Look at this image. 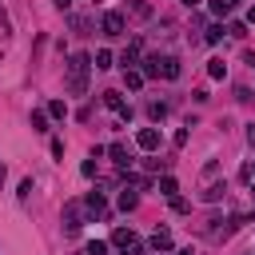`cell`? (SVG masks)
Masks as SVG:
<instances>
[{
  "mask_svg": "<svg viewBox=\"0 0 255 255\" xmlns=\"http://www.w3.org/2000/svg\"><path fill=\"white\" fill-rule=\"evenodd\" d=\"M4 175H8V167H4V163H0V187H4Z\"/></svg>",
  "mask_w": 255,
  "mask_h": 255,
  "instance_id": "32",
  "label": "cell"
},
{
  "mask_svg": "<svg viewBox=\"0 0 255 255\" xmlns=\"http://www.w3.org/2000/svg\"><path fill=\"white\" fill-rule=\"evenodd\" d=\"M104 104H108V108H112V112H116V116H120V112H124V108H128V104H124V100H120V92H104Z\"/></svg>",
  "mask_w": 255,
  "mask_h": 255,
  "instance_id": "15",
  "label": "cell"
},
{
  "mask_svg": "<svg viewBox=\"0 0 255 255\" xmlns=\"http://www.w3.org/2000/svg\"><path fill=\"white\" fill-rule=\"evenodd\" d=\"M108 155H112V163H120V167H131V159H128V147H124V143H112V147H108Z\"/></svg>",
  "mask_w": 255,
  "mask_h": 255,
  "instance_id": "9",
  "label": "cell"
},
{
  "mask_svg": "<svg viewBox=\"0 0 255 255\" xmlns=\"http://www.w3.org/2000/svg\"><path fill=\"white\" fill-rule=\"evenodd\" d=\"M32 131H48V112H32Z\"/></svg>",
  "mask_w": 255,
  "mask_h": 255,
  "instance_id": "21",
  "label": "cell"
},
{
  "mask_svg": "<svg viewBox=\"0 0 255 255\" xmlns=\"http://www.w3.org/2000/svg\"><path fill=\"white\" fill-rule=\"evenodd\" d=\"M175 255H191V247H179V251H175Z\"/></svg>",
  "mask_w": 255,
  "mask_h": 255,
  "instance_id": "33",
  "label": "cell"
},
{
  "mask_svg": "<svg viewBox=\"0 0 255 255\" xmlns=\"http://www.w3.org/2000/svg\"><path fill=\"white\" fill-rule=\"evenodd\" d=\"M179 4H187V8H195V4H199V0H179Z\"/></svg>",
  "mask_w": 255,
  "mask_h": 255,
  "instance_id": "34",
  "label": "cell"
},
{
  "mask_svg": "<svg viewBox=\"0 0 255 255\" xmlns=\"http://www.w3.org/2000/svg\"><path fill=\"white\" fill-rule=\"evenodd\" d=\"M131 16H139V20H147V16H151V8H147L143 0H131Z\"/></svg>",
  "mask_w": 255,
  "mask_h": 255,
  "instance_id": "24",
  "label": "cell"
},
{
  "mask_svg": "<svg viewBox=\"0 0 255 255\" xmlns=\"http://www.w3.org/2000/svg\"><path fill=\"white\" fill-rule=\"evenodd\" d=\"M223 32H227L223 24H211V28L203 32V40H207V44H219V40H223Z\"/></svg>",
  "mask_w": 255,
  "mask_h": 255,
  "instance_id": "18",
  "label": "cell"
},
{
  "mask_svg": "<svg viewBox=\"0 0 255 255\" xmlns=\"http://www.w3.org/2000/svg\"><path fill=\"white\" fill-rule=\"evenodd\" d=\"M251 175H255V163H251Z\"/></svg>",
  "mask_w": 255,
  "mask_h": 255,
  "instance_id": "35",
  "label": "cell"
},
{
  "mask_svg": "<svg viewBox=\"0 0 255 255\" xmlns=\"http://www.w3.org/2000/svg\"><path fill=\"white\" fill-rule=\"evenodd\" d=\"M96 4H100V0H96Z\"/></svg>",
  "mask_w": 255,
  "mask_h": 255,
  "instance_id": "36",
  "label": "cell"
},
{
  "mask_svg": "<svg viewBox=\"0 0 255 255\" xmlns=\"http://www.w3.org/2000/svg\"><path fill=\"white\" fill-rule=\"evenodd\" d=\"M171 211H175V215H187V211H191V203H187L183 195H171Z\"/></svg>",
  "mask_w": 255,
  "mask_h": 255,
  "instance_id": "22",
  "label": "cell"
},
{
  "mask_svg": "<svg viewBox=\"0 0 255 255\" xmlns=\"http://www.w3.org/2000/svg\"><path fill=\"white\" fill-rule=\"evenodd\" d=\"M159 76L163 80H179V60L175 56H159Z\"/></svg>",
  "mask_w": 255,
  "mask_h": 255,
  "instance_id": "6",
  "label": "cell"
},
{
  "mask_svg": "<svg viewBox=\"0 0 255 255\" xmlns=\"http://www.w3.org/2000/svg\"><path fill=\"white\" fill-rule=\"evenodd\" d=\"M88 68H92V56L88 52H76L68 60V92L72 96H84L88 92Z\"/></svg>",
  "mask_w": 255,
  "mask_h": 255,
  "instance_id": "1",
  "label": "cell"
},
{
  "mask_svg": "<svg viewBox=\"0 0 255 255\" xmlns=\"http://www.w3.org/2000/svg\"><path fill=\"white\" fill-rule=\"evenodd\" d=\"M96 163H100V159H96V155H88V159L80 163V175H88V179H92V175H96Z\"/></svg>",
  "mask_w": 255,
  "mask_h": 255,
  "instance_id": "26",
  "label": "cell"
},
{
  "mask_svg": "<svg viewBox=\"0 0 255 255\" xmlns=\"http://www.w3.org/2000/svg\"><path fill=\"white\" fill-rule=\"evenodd\" d=\"M112 243H116V247H124V251H128V247H131V243H135V231H131V227H116V231H112Z\"/></svg>",
  "mask_w": 255,
  "mask_h": 255,
  "instance_id": "7",
  "label": "cell"
},
{
  "mask_svg": "<svg viewBox=\"0 0 255 255\" xmlns=\"http://www.w3.org/2000/svg\"><path fill=\"white\" fill-rule=\"evenodd\" d=\"M48 116H52V120H64V116H68V104H64V100H52V104H48Z\"/></svg>",
  "mask_w": 255,
  "mask_h": 255,
  "instance_id": "20",
  "label": "cell"
},
{
  "mask_svg": "<svg viewBox=\"0 0 255 255\" xmlns=\"http://www.w3.org/2000/svg\"><path fill=\"white\" fill-rule=\"evenodd\" d=\"M92 64H96V68H112V52H108V48H100V52H96V60H92Z\"/></svg>",
  "mask_w": 255,
  "mask_h": 255,
  "instance_id": "25",
  "label": "cell"
},
{
  "mask_svg": "<svg viewBox=\"0 0 255 255\" xmlns=\"http://www.w3.org/2000/svg\"><path fill=\"white\" fill-rule=\"evenodd\" d=\"M247 143H251V147H255V124H251V128H247Z\"/></svg>",
  "mask_w": 255,
  "mask_h": 255,
  "instance_id": "30",
  "label": "cell"
},
{
  "mask_svg": "<svg viewBox=\"0 0 255 255\" xmlns=\"http://www.w3.org/2000/svg\"><path fill=\"white\" fill-rule=\"evenodd\" d=\"M207 76H211V80H223V76H227V64H223L219 56H215V60H207Z\"/></svg>",
  "mask_w": 255,
  "mask_h": 255,
  "instance_id": "11",
  "label": "cell"
},
{
  "mask_svg": "<svg viewBox=\"0 0 255 255\" xmlns=\"http://www.w3.org/2000/svg\"><path fill=\"white\" fill-rule=\"evenodd\" d=\"M84 255H108V243H104V239H92V243L84 247Z\"/></svg>",
  "mask_w": 255,
  "mask_h": 255,
  "instance_id": "23",
  "label": "cell"
},
{
  "mask_svg": "<svg viewBox=\"0 0 255 255\" xmlns=\"http://www.w3.org/2000/svg\"><path fill=\"white\" fill-rule=\"evenodd\" d=\"M223 191H227L223 183H211V187H203V203H219V199H223Z\"/></svg>",
  "mask_w": 255,
  "mask_h": 255,
  "instance_id": "13",
  "label": "cell"
},
{
  "mask_svg": "<svg viewBox=\"0 0 255 255\" xmlns=\"http://www.w3.org/2000/svg\"><path fill=\"white\" fill-rule=\"evenodd\" d=\"M100 28H104V36H124V12H104Z\"/></svg>",
  "mask_w": 255,
  "mask_h": 255,
  "instance_id": "2",
  "label": "cell"
},
{
  "mask_svg": "<svg viewBox=\"0 0 255 255\" xmlns=\"http://www.w3.org/2000/svg\"><path fill=\"white\" fill-rule=\"evenodd\" d=\"M235 4H239V0H211V16H227Z\"/></svg>",
  "mask_w": 255,
  "mask_h": 255,
  "instance_id": "17",
  "label": "cell"
},
{
  "mask_svg": "<svg viewBox=\"0 0 255 255\" xmlns=\"http://www.w3.org/2000/svg\"><path fill=\"white\" fill-rule=\"evenodd\" d=\"M124 84L135 92V88H143V72H135V68H124Z\"/></svg>",
  "mask_w": 255,
  "mask_h": 255,
  "instance_id": "12",
  "label": "cell"
},
{
  "mask_svg": "<svg viewBox=\"0 0 255 255\" xmlns=\"http://www.w3.org/2000/svg\"><path fill=\"white\" fill-rule=\"evenodd\" d=\"M247 24H255V4H251V8H247Z\"/></svg>",
  "mask_w": 255,
  "mask_h": 255,
  "instance_id": "31",
  "label": "cell"
},
{
  "mask_svg": "<svg viewBox=\"0 0 255 255\" xmlns=\"http://www.w3.org/2000/svg\"><path fill=\"white\" fill-rule=\"evenodd\" d=\"M135 143H139L143 151H155V147L163 143V135H159L155 128H139V131H135Z\"/></svg>",
  "mask_w": 255,
  "mask_h": 255,
  "instance_id": "3",
  "label": "cell"
},
{
  "mask_svg": "<svg viewBox=\"0 0 255 255\" xmlns=\"http://www.w3.org/2000/svg\"><path fill=\"white\" fill-rule=\"evenodd\" d=\"M227 32H231L235 40H243V36H247V24H239V20H235V24H227Z\"/></svg>",
  "mask_w": 255,
  "mask_h": 255,
  "instance_id": "27",
  "label": "cell"
},
{
  "mask_svg": "<svg viewBox=\"0 0 255 255\" xmlns=\"http://www.w3.org/2000/svg\"><path fill=\"white\" fill-rule=\"evenodd\" d=\"M68 24H72V32H80V36L92 32V20H88V16H68Z\"/></svg>",
  "mask_w": 255,
  "mask_h": 255,
  "instance_id": "10",
  "label": "cell"
},
{
  "mask_svg": "<svg viewBox=\"0 0 255 255\" xmlns=\"http://www.w3.org/2000/svg\"><path fill=\"white\" fill-rule=\"evenodd\" d=\"M80 227H84V219H80V203H64V231L76 235Z\"/></svg>",
  "mask_w": 255,
  "mask_h": 255,
  "instance_id": "4",
  "label": "cell"
},
{
  "mask_svg": "<svg viewBox=\"0 0 255 255\" xmlns=\"http://www.w3.org/2000/svg\"><path fill=\"white\" fill-rule=\"evenodd\" d=\"M147 116H151V120H163V116H167V104H151Z\"/></svg>",
  "mask_w": 255,
  "mask_h": 255,
  "instance_id": "28",
  "label": "cell"
},
{
  "mask_svg": "<svg viewBox=\"0 0 255 255\" xmlns=\"http://www.w3.org/2000/svg\"><path fill=\"white\" fill-rule=\"evenodd\" d=\"M175 191H179V183H175V175H163V179H159V195H167V199H171Z\"/></svg>",
  "mask_w": 255,
  "mask_h": 255,
  "instance_id": "16",
  "label": "cell"
},
{
  "mask_svg": "<svg viewBox=\"0 0 255 255\" xmlns=\"http://www.w3.org/2000/svg\"><path fill=\"white\" fill-rule=\"evenodd\" d=\"M84 207H88V215H100V219L108 215V203H104L100 191H88V195H84Z\"/></svg>",
  "mask_w": 255,
  "mask_h": 255,
  "instance_id": "5",
  "label": "cell"
},
{
  "mask_svg": "<svg viewBox=\"0 0 255 255\" xmlns=\"http://www.w3.org/2000/svg\"><path fill=\"white\" fill-rule=\"evenodd\" d=\"M128 255H147V247H143V243H139V239H135V243H131V247H128Z\"/></svg>",
  "mask_w": 255,
  "mask_h": 255,
  "instance_id": "29",
  "label": "cell"
},
{
  "mask_svg": "<svg viewBox=\"0 0 255 255\" xmlns=\"http://www.w3.org/2000/svg\"><path fill=\"white\" fill-rule=\"evenodd\" d=\"M147 76H151V80L159 76V56H147V60H143V80H147Z\"/></svg>",
  "mask_w": 255,
  "mask_h": 255,
  "instance_id": "19",
  "label": "cell"
},
{
  "mask_svg": "<svg viewBox=\"0 0 255 255\" xmlns=\"http://www.w3.org/2000/svg\"><path fill=\"white\" fill-rule=\"evenodd\" d=\"M135 203H139V195H135L131 187H124V191H120V211H131Z\"/></svg>",
  "mask_w": 255,
  "mask_h": 255,
  "instance_id": "14",
  "label": "cell"
},
{
  "mask_svg": "<svg viewBox=\"0 0 255 255\" xmlns=\"http://www.w3.org/2000/svg\"><path fill=\"white\" fill-rule=\"evenodd\" d=\"M147 247H151V251H171V231H163V227H159V231L147 239Z\"/></svg>",
  "mask_w": 255,
  "mask_h": 255,
  "instance_id": "8",
  "label": "cell"
}]
</instances>
